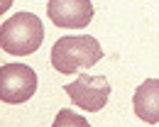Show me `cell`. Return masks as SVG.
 Wrapping results in <instances>:
<instances>
[{"label":"cell","mask_w":159,"mask_h":127,"mask_svg":"<svg viewBox=\"0 0 159 127\" xmlns=\"http://www.w3.org/2000/svg\"><path fill=\"white\" fill-rule=\"evenodd\" d=\"M47 15L57 27L81 29L93 20V5L91 0H49Z\"/></svg>","instance_id":"5"},{"label":"cell","mask_w":159,"mask_h":127,"mask_svg":"<svg viewBox=\"0 0 159 127\" xmlns=\"http://www.w3.org/2000/svg\"><path fill=\"white\" fill-rule=\"evenodd\" d=\"M66 95L71 98V103L81 110L88 112H98L105 107L108 98H110V83L105 76H86L81 73L76 81L64 85Z\"/></svg>","instance_id":"4"},{"label":"cell","mask_w":159,"mask_h":127,"mask_svg":"<svg viewBox=\"0 0 159 127\" xmlns=\"http://www.w3.org/2000/svg\"><path fill=\"white\" fill-rule=\"evenodd\" d=\"M103 59V49L96 37H61L54 42L52 46V66L69 76V73H79V71H86L91 66Z\"/></svg>","instance_id":"1"},{"label":"cell","mask_w":159,"mask_h":127,"mask_svg":"<svg viewBox=\"0 0 159 127\" xmlns=\"http://www.w3.org/2000/svg\"><path fill=\"white\" fill-rule=\"evenodd\" d=\"M135 115L144 122H159V78H147L132 95Z\"/></svg>","instance_id":"6"},{"label":"cell","mask_w":159,"mask_h":127,"mask_svg":"<svg viewBox=\"0 0 159 127\" xmlns=\"http://www.w3.org/2000/svg\"><path fill=\"white\" fill-rule=\"evenodd\" d=\"M52 127H91L86 117L76 115L74 110H59L57 117H54V125Z\"/></svg>","instance_id":"7"},{"label":"cell","mask_w":159,"mask_h":127,"mask_svg":"<svg viewBox=\"0 0 159 127\" xmlns=\"http://www.w3.org/2000/svg\"><path fill=\"white\" fill-rule=\"evenodd\" d=\"M44 39V24L32 12H17L2 22L0 27V46L10 56H27L37 51Z\"/></svg>","instance_id":"2"},{"label":"cell","mask_w":159,"mask_h":127,"mask_svg":"<svg viewBox=\"0 0 159 127\" xmlns=\"http://www.w3.org/2000/svg\"><path fill=\"white\" fill-rule=\"evenodd\" d=\"M37 90V73L25 64H5L0 68V98L7 105L25 103Z\"/></svg>","instance_id":"3"}]
</instances>
